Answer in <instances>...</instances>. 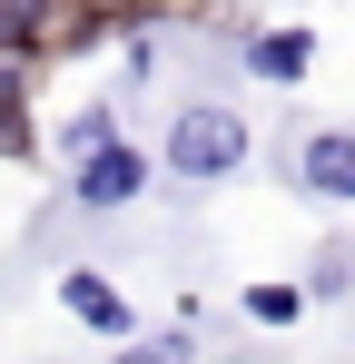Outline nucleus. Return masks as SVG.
Segmentation results:
<instances>
[{"label": "nucleus", "instance_id": "f257e3e1", "mask_svg": "<svg viewBox=\"0 0 355 364\" xmlns=\"http://www.w3.org/2000/svg\"><path fill=\"white\" fill-rule=\"evenodd\" d=\"M247 148H257V138H247V119H237L227 99H187L168 119V178L178 187H217V178L247 168Z\"/></svg>", "mask_w": 355, "mask_h": 364}, {"label": "nucleus", "instance_id": "f03ea898", "mask_svg": "<svg viewBox=\"0 0 355 364\" xmlns=\"http://www.w3.org/2000/svg\"><path fill=\"white\" fill-rule=\"evenodd\" d=\"M148 187V158L128 148V138H99V148H79V178H69V197L79 207H128Z\"/></svg>", "mask_w": 355, "mask_h": 364}, {"label": "nucleus", "instance_id": "7ed1b4c3", "mask_svg": "<svg viewBox=\"0 0 355 364\" xmlns=\"http://www.w3.org/2000/svg\"><path fill=\"white\" fill-rule=\"evenodd\" d=\"M296 187L355 207V128H306V148H296Z\"/></svg>", "mask_w": 355, "mask_h": 364}, {"label": "nucleus", "instance_id": "20e7f679", "mask_svg": "<svg viewBox=\"0 0 355 364\" xmlns=\"http://www.w3.org/2000/svg\"><path fill=\"white\" fill-rule=\"evenodd\" d=\"M59 305L89 325V335H138V315H128V296H118L109 276H89V266H69L59 276Z\"/></svg>", "mask_w": 355, "mask_h": 364}, {"label": "nucleus", "instance_id": "39448f33", "mask_svg": "<svg viewBox=\"0 0 355 364\" xmlns=\"http://www.w3.org/2000/svg\"><path fill=\"white\" fill-rule=\"evenodd\" d=\"M247 69L277 79V89H296L316 69V30H247Z\"/></svg>", "mask_w": 355, "mask_h": 364}, {"label": "nucleus", "instance_id": "423d86ee", "mask_svg": "<svg viewBox=\"0 0 355 364\" xmlns=\"http://www.w3.org/2000/svg\"><path fill=\"white\" fill-rule=\"evenodd\" d=\"M138 10H148V0H40V40H89V30H128V20H138Z\"/></svg>", "mask_w": 355, "mask_h": 364}, {"label": "nucleus", "instance_id": "0eeeda50", "mask_svg": "<svg viewBox=\"0 0 355 364\" xmlns=\"http://www.w3.org/2000/svg\"><path fill=\"white\" fill-rule=\"evenodd\" d=\"M336 296H355V237H326L306 266V305H336Z\"/></svg>", "mask_w": 355, "mask_h": 364}, {"label": "nucleus", "instance_id": "6e6552de", "mask_svg": "<svg viewBox=\"0 0 355 364\" xmlns=\"http://www.w3.org/2000/svg\"><path fill=\"white\" fill-rule=\"evenodd\" d=\"M30 148V89H20V60H0V158Z\"/></svg>", "mask_w": 355, "mask_h": 364}, {"label": "nucleus", "instance_id": "1a4fd4ad", "mask_svg": "<svg viewBox=\"0 0 355 364\" xmlns=\"http://www.w3.org/2000/svg\"><path fill=\"white\" fill-rule=\"evenodd\" d=\"M109 364H197V345H187V325L178 335H118Z\"/></svg>", "mask_w": 355, "mask_h": 364}, {"label": "nucleus", "instance_id": "9d476101", "mask_svg": "<svg viewBox=\"0 0 355 364\" xmlns=\"http://www.w3.org/2000/svg\"><path fill=\"white\" fill-rule=\"evenodd\" d=\"M247 325H296V315H306V286H247Z\"/></svg>", "mask_w": 355, "mask_h": 364}, {"label": "nucleus", "instance_id": "9b49d317", "mask_svg": "<svg viewBox=\"0 0 355 364\" xmlns=\"http://www.w3.org/2000/svg\"><path fill=\"white\" fill-rule=\"evenodd\" d=\"M99 138H118V128H109V109H79V119L59 128V148H69V158H79V148H99Z\"/></svg>", "mask_w": 355, "mask_h": 364}]
</instances>
